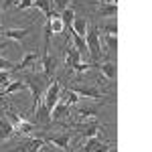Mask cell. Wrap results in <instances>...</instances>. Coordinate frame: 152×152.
<instances>
[{"label":"cell","instance_id":"52a82bcc","mask_svg":"<svg viewBox=\"0 0 152 152\" xmlns=\"http://www.w3.org/2000/svg\"><path fill=\"white\" fill-rule=\"evenodd\" d=\"M37 61H39V53H37V51L24 53V55H23V61H20V63H16V65L12 67V73H23V71H28L37 63Z\"/></svg>","mask_w":152,"mask_h":152},{"label":"cell","instance_id":"4dcf8cb0","mask_svg":"<svg viewBox=\"0 0 152 152\" xmlns=\"http://www.w3.org/2000/svg\"><path fill=\"white\" fill-rule=\"evenodd\" d=\"M51 2H53V4H55V6L59 8V12H61L63 8H67V6H69L73 0H51Z\"/></svg>","mask_w":152,"mask_h":152},{"label":"cell","instance_id":"484cf974","mask_svg":"<svg viewBox=\"0 0 152 152\" xmlns=\"http://www.w3.org/2000/svg\"><path fill=\"white\" fill-rule=\"evenodd\" d=\"M104 43H105V49H110V53H116V51H118V39H116V37L105 35Z\"/></svg>","mask_w":152,"mask_h":152},{"label":"cell","instance_id":"83f0119b","mask_svg":"<svg viewBox=\"0 0 152 152\" xmlns=\"http://www.w3.org/2000/svg\"><path fill=\"white\" fill-rule=\"evenodd\" d=\"M104 31H105V35L116 37V35H118V24H116V23H105Z\"/></svg>","mask_w":152,"mask_h":152},{"label":"cell","instance_id":"8992f818","mask_svg":"<svg viewBox=\"0 0 152 152\" xmlns=\"http://www.w3.org/2000/svg\"><path fill=\"white\" fill-rule=\"evenodd\" d=\"M39 138H43L45 142H51L53 146H59L61 150H69V144H71V136H69V134L53 132V134H41Z\"/></svg>","mask_w":152,"mask_h":152},{"label":"cell","instance_id":"4fadbf2b","mask_svg":"<svg viewBox=\"0 0 152 152\" xmlns=\"http://www.w3.org/2000/svg\"><path fill=\"white\" fill-rule=\"evenodd\" d=\"M59 102L65 104V105H69V107H75V105L79 104V95L67 87V89H63V91L59 94Z\"/></svg>","mask_w":152,"mask_h":152},{"label":"cell","instance_id":"4316f807","mask_svg":"<svg viewBox=\"0 0 152 152\" xmlns=\"http://www.w3.org/2000/svg\"><path fill=\"white\" fill-rule=\"evenodd\" d=\"M49 24H51V31H53V35H59V33H63V23H61V18H51L49 20Z\"/></svg>","mask_w":152,"mask_h":152},{"label":"cell","instance_id":"7402d4cb","mask_svg":"<svg viewBox=\"0 0 152 152\" xmlns=\"http://www.w3.org/2000/svg\"><path fill=\"white\" fill-rule=\"evenodd\" d=\"M43 146H45V140H43V138H28L26 152H41Z\"/></svg>","mask_w":152,"mask_h":152},{"label":"cell","instance_id":"2e32d148","mask_svg":"<svg viewBox=\"0 0 152 152\" xmlns=\"http://www.w3.org/2000/svg\"><path fill=\"white\" fill-rule=\"evenodd\" d=\"M35 128H37V126L33 124V122H26V120L23 118V120L14 126V136H28Z\"/></svg>","mask_w":152,"mask_h":152},{"label":"cell","instance_id":"603a6c76","mask_svg":"<svg viewBox=\"0 0 152 152\" xmlns=\"http://www.w3.org/2000/svg\"><path fill=\"white\" fill-rule=\"evenodd\" d=\"M33 6H35V8H39V10H43V12H45V16L53 10L51 0H33Z\"/></svg>","mask_w":152,"mask_h":152},{"label":"cell","instance_id":"74e56055","mask_svg":"<svg viewBox=\"0 0 152 152\" xmlns=\"http://www.w3.org/2000/svg\"><path fill=\"white\" fill-rule=\"evenodd\" d=\"M110 152H114V150H110Z\"/></svg>","mask_w":152,"mask_h":152},{"label":"cell","instance_id":"3957f363","mask_svg":"<svg viewBox=\"0 0 152 152\" xmlns=\"http://www.w3.org/2000/svg\"><path fill=\"white\" fill-rule=\"evenodd\" d=\"M59 94H61V85H59V79L55 77V79H51L47 91H45V104L43 105L49 110V114H51V110L59 104Z\"/></svg>","mask_w":152,"mask_h":152},{"label":"cell","instance_id":"30bf717a","mask_svg":"<svg viewBox=\"0 0 152 152\" xmlns=\"http://www.w3.org/2000/svg\"><path fill=\"white\" fill-rule=\"evenodd\" d=\"M71 112H73V107H69V105H65V104H61V102H59V104L51 110V120H53V122L67 120V118L71 116Z\"/></svg>","mask_w":152,"mask_h":152},{"label":"cell","instance_id":"8fae6325","mask_svg":"<svg viewBox=\"0 0 152 152\" xmlns=\"http://www.w3.org/2000/svg\"><path fill=\"white\" fill-rule=\"evenodd\" d=\"M26 89V83L24 81H6L2 87H0V97H4V95L8 94H16V91H24Z\"/></svg>","mask_w":152,"mask_h":152},{"label":"cell","instance_id":"d590c367","mask_svg":"<svg viewBox=\"0 0 152 152\" xmlns=\"http://www.w3.org/2000/svg\"><path fill=\"white\" fill-rule=\"evenodd\" d=\"M0 118H2V112H0Z\"/></svg>","mask_w":152,"mask_h":152},{"label":"cell","instance_id":"9a60e30c","mask_svg":"<svg viewBox=\"0 0 152 152\" xmlns=\"http://www.w3.org/2000/svg\"><path fill=\"white\" fill-rule=\"evenodd\" d=\"M12 136H14V128H12L10 122L2 116L0 118V142H6L8 138H12Z\"/></svg>","mask_w":152,"mask_h":152},{"label":"cell","instance_id":"d4e9b609","mask_svg":"<svg viewBox=\"0 0 152 152\" xmlns=\"http://www.w3.org/2000/svg\"><path fill=\"white\" fill-rule=\"evenodd\" d=\"M99 138H97V136H94V138H87V142H85V146H83L81 148V152H94L95 148H97V146H99Z\"/></svg>","mask_w":152,"mask_h":152},{"label":"cell","instance_id":"5bb4252c","mask_svg":"<svg viewBox=\"0 0 152 152\" xmlns=\"http://www.w3.org/2000/svg\"><path fill=\"white\" fill-rule=\"evenodd\" d=\"M77 63H81L79 51H75L73 47H67V51H65V67H67V69H73Z\"/></svg>","mask_w":152,"mask_h":152},{"label":"cell","instance_id":"ba28073f","mask_svg":"<svg viewBox=\"0 0 152 152\" xmlns=\"http://www.w3.org/2000/svg\"><path fill=\"white\" fill-rule=\"evenodd\" d=\"M71 91H75L77 95H83V97H91V99H104V91H99L97 87H91V85H71Z\"/></svg>","mask_w":152,"mask_h":152},{"label":"cell","instance_id":"ffe728a7","mask_svg":"<svg viewBox=\"0 0 152 152\" xmlns=\"http://www.w3.org/2000/svg\"><path fill=\"white\" fill-rule=\"evenodd\" d=\"M75 112H77L79 120H89V118L97 116V110H95V107H77V105H75Z\"/></svg>","mask_w":152,"mask_h":152},{"label":"cell","instance_id":"8d00e7d4","mask_svg":"<svg viewBox=\"0 0 152 152\" xmlns=\"http://www.w3.org/2000/svg\"><path fill=\"white\" fill-rule=\"evenodd\" d=\"M94 2H99V0H94Z\"/></svg>","mask_w":152,"mask_h":152},{"label":"cell","instance_id":"1f68e13d","mask_svg":"<svg viewBox=\"0 0 152 152\" xmlns=\"http://www.w3.org/2000/svg\"><path fill=\"white\" fill-rule=\"evenodd\" d=\"M16 4H18V0H4L0 4V10H8L10 6H16Z\"/></svg>","mask_w":152,"mask_h":152},{"label":"cell","instance_id":"836d02e7","mask_svg":"<svg viewBox=\"0 0 152 152\" xmlns=\"http://www.w3.org/2000/svg\"><path fill=\"white\" fill-rule=\"evenodd\" d=\"M99 4H116V0H99Z\"/></svg>","mask_w":152,"mask_h":152},{"label":"cell","instance_id":"6da1fadb","mask_svg":"<svg viewBox=\"0 0 152 152\" xmlns=\"http://www.w3.org/2000/svg\"><path fill=\"white\" fill-rule=\"evenodd\" d=\"M23 73L26 77V85H28V89L33 94V112H35L37 107L41 105V99H43V95L47 91L51 79L45 77L43 73H33V71H23Z\"/></svg>","mask_w":152,"mask_h":152},{"label":"cell","instance_id":"7a4b0ae2","mask_svg":"<svg viewBox=\"0 0 152 152\" xmlns=\"http://www.w3.org/2000/svg\"><path fill=\"white\" fill-rule=\"evenodd\" d=\"M85 45H87V53L91 55L94 63L102 57V39H99V28L97 26H91L87 28L85 33Z\"/></svg>","mask_w":152,"mask_h":152},{"label":"cell","instance_id":"7c38bea8","mask_svg":"<svg viewBox=\"0 0 152 152\" xmlns=\"http://www.w3.org/2000/svg\"><path fill=\"white\" fill-rule=\"evenodd\" d=\"M59 18H61V23H63V31L67 28L71 33V24L75 20V8L73 6H67V8H63V10L59 12Z\"/></svg>","mask_w":152,"mask_h":152},{"label":"cell","instance_id":"f546056e","mask_svg":"<svg viewBox=\"0 0 152 152\" xmlns=\"http://www.w3.org/2000/svg\"><path fill=\"white\" fill-rule=\"evenodd\" d=\"M16 10H26V8H33V0H18V4L14 6Z\"/></svg>","mask_w":152,"mask_h":152},{"label":"cell","instance_id":"44dd1931","mask_svg":"<svg viewBox=\"0 0 152 152\" xmlns=\"http://www.w3.org/2000/svg\"><path fill=\"white\" fill-rule=\"evenodd\" d=\"M51 39H53V31H51V24H49V20H45V26H43V41H45V53H49V47H51Z\"/></svg>","mask_w":152,"mask_h":152},{"label":"cell","instance_id":"e575fe53","mask_svg":"<svg viewBox=\"0 0 152 152\" xmlns=\"http://www.w3.org/2000/svg\"><path fill=\"white\" fill-rule=\"evenodd\" d=\"M8 47V41H2V43H0V51H2V49H6Z\"/></svg>","mask_w":152,"mask_h":152},{"label":"cell","instance_id":"d6986e66","mask_svg":"<svg viewBox=\"0 0 152 152\" xmlns=\"http://www.w3.org/2000/svg\"><path fill=\"white\" fill-rule=\"evenodd\" d=\"M69 37H71V41H73V45H75V51H79V55H85L87 53V45H85V39L83 37H77L75 33H69Z\"/></svg>","mask_w":152,"mask_h":152},{"label":"cell","instance_id":"277c9868","mask_svg":"<svg viewBox=\"0 0 152 152\" xmlns=\"http://www.w3.org/2000/svg\"><path fill=\"white\" fill-rule=\"evenodd\" d=\"M71 128L75 130V132H79L81 136H85V138H94V136H97V132H99V122L97 120H85V122L71 124Z\"/></svg>","mask_w":152,"mask_h":152},{"label":"cell","instance_id":"9c48e42d","mask_svg":"<svg viewBox=\"0 0 152 152\" xmlns=\"http://www.w3.org/2000/svg\"><path fill=\"white\" fill-rule=\"evenodd\" d=\"M33 31V24L26 26V28H8V31H0V37L4 39H14L18 43H24V39L28 37V33Z\"/></svg>","mask_w":152,"mask_h":152},{"label":"cell","instance_id":"f1b7e54d","mask_svg":"<svg viewBox=\"0 0 152 152\" xmlns=\"http://www.w3.org/2000/svg\"><path fill=\"white\" fill-rule=\"evenodd\" d=\"M12 67H14V63H10L8 59L0 57V71H10L12 73Z\"/></svg>","mask_w":152,"mask_h":152},{"label":"cell","instance_id":"5b68a950","mask_svg":"<svg viewBox=\"0 0 152 152\" xmlns=\"http://www.w3.org/2000/svg\"><path fill=\"white\" fill-rule=\"evenodd\" d=\"M59 67V59L55 55H51V53H43V59H41V73L49 77V79H55V71Z\"/></svg>","mask_w":152,"mask_h":152},{"label":"cell","instance_id":"cb8c5ba5","mask_svg":"<svg viewBox=\"0 0 152 152\" xmlns=\"http://www.w3.org/2000/svg\"><path fill=\"white\" fill-rule=\"evenodd\" d=\"M118 12V4H102L99 6V16H114Z\"/></svg>","mask_w":152,"mask_h":152},{"label":"cell","instance_id":"d6a6232c","mask_svg":"<svg viewBox=\"0 0 152 152\" xmlns=\"http://www.w3.org/2000/svg\"><path fill=\"white\" fill-rule=\"evenodd\" d=\"M8 77H10V71H0V85L8 81Z\"/></svg>","mask_w":152,"mask_h":152},{"label":"cell","instance_id":"e0dca14e","mask_svg":"<svg viewBox=\"0 0 152 152\" xmlns=\"http://www.w3.org/2000/svg\"><path fill=\"white\" fill-rule=\"evenodd\" d=\"M95 67L102 71L107 79H116V63H112V61H104V63H97Z\"/></svg>","mask_w":152,"mask_h":152},{"label":"cell","instance_id":"ac0fdd59","mask_svg":"<svg viewBox=\"0 0 152 152\" xmlns=\"http://www.w3.org/2000/svg\"><path fill=\"white\" fill-rule=\"evenodd\" d=\"M71 33H75L77 37H83V39H85V33H87V20H85V18H75L73 24H71Z\"/></svg>","mask_w":152,"mask_h":152}]
</instances>
